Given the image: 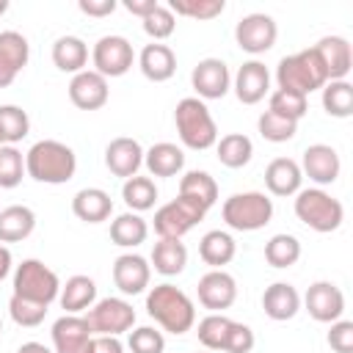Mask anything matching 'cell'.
<instances>
[{"label": "cell", "mask_w": 353, "mask_h": 353, "mask_svg": "<svg viewBox=\"0 0 353 353\" xmlns=\"http://www.w3.org/2000/svg\"><path fill=\"white\" fill-rule=\"evenodd\" d=\"M69 99L74 108L80 110H99L108 105L110 99V88H108V80L102 74H97L94 69H83L72 77L69 83Z\"/></svg>", "instance_id": "obj_16"}, {"label": "cell", "mask_w": 353, "mask_h": 353, "mask_svg": "<svg viewBox=\"0 0 353 353\" xmlns=\"http://www.w3.org/2000/svg\"><path fill=\"white\" fill-rule=\"evenodd\" d=\"M105 165L113 176H121V179H130L138 174V168L143 165V149L135 138H113L105 149Z\"/></svg>", "instance_id": "obj_19"}, {"label": "cell", "mask_w": 353, "mask_h": 353, "mask_svg": "<svg viewBox=\"0 0 353 353\" xmlns=\"http://www.w3.org/2000/svg\"><path fill=\"white\" fill-rule=\"evenodd\" d=\"M303 306L312 320L336 323L342 320V312H345V295L334 281H314L303 295Z\"/></svg>", "instance_id": "obj_13"}, {"label": "cell", "mask_w": 353, "mask_h": 353, "mask_svg": "<svg viewBox=\"0 0 353 353\" xmlns=\"http://www.w3.org/2000/svg\"><path fill=\"white\" fill-rule=\"evenodd\" d=\"M270 88V72L262 61H245L234 74V97L243 105H256Z\"/></svg>", "instance_id": "obj_21"}, {"label": "cell", "mask_w": 353, "mask_h": 353, "mask_svg": "<svg viewBox=\"0 0 353 353\" xmlns=\"http://www.w3.org/2000/svg\"><path fill=\"white\" fill-rule=\"evenodd\" d=\"M199 303L210 312H223L237 301V281L226 270H210L199 279Z\"/></svg>", "instance_id": "obj_15"}, {"label": "cell", "mask_w": 353, "mask_h": 353, "mask_svg": "<svg viewBox=\"0 0 353 353\" xmlns=\"http://www.w3.org/2000/svg\"><path fill=\"white\" fill-rule=\"evenodd\" d=\"M0 331H3V323H0Z\"/></svg>", "instance_id": "obj_57"}, {"label": "cell", "mask_w": 353, "mask_h": 353, "mask_svg": "<svg viewBox=\"0 0 353 353\" xmlns=\"http://www.w3.org/2000/svg\"><path fill=\"white\" fill-rule=\"evenodd\" d=\"M201 218H204V210L199 204L176 196L174 201L163 204L154 212V232L160 234V240H182Z\"/></svg>", "instance_id": "obj_9"}, {"label": "cell", "mask_w": 353, "mask_h": 353, "mask_svg": "<svg viewBox=\"0 0 353 353\" xmlns=\"http://www.w3.org/2000/svg\"><path fill=\"white\" fill-rule=\"evenodd\" d=\"M234 254H237V245H234V237L229 232L212 229L199 240V256L212 270H223V265H229L234 259Z\"/></svg>", "instance_id": "obj_29"}, {"label": "cell", "mask_w": 353, "mask_h": 353, "mask_svg": "<svg viewBox=\"0 0 353 353\" xmlns=\"http://www.w3.org/2000/svg\"><path fill=\"white\" fill-rule=\"evenodd\" d=\"M323 108L334 119L353 116V85L347 80H331L323 85Z\"/></svg>", "instance_id": "obj_38"}, {"label": "cell", "mask_w": 353, "mask_h": 353, "mask_svg": "<svg viewBox=\"0 0 353 353\" xmlns=\"http://www.w3.org/2000/svg\"><path fill=\"white\" fill-rule=\"evenodd\" d=\"M146 312L149 317H154V323L168 331V334H185L193 328L196 323V306L188 298V292H182L174 284H157L149 290L146 295Z\"/></svg>", "instance_id": "obj_2"}, {"label": "cell", "mask_w": 353, "mask_h": 353, "mask_svg": "<svg viewBox=\"0 0 353 353\" xmlns=\"http://www.w3.org/2000/svg\"><path fill=\"white\" fill-rule=\"evenodd\" d=\"M74 171H77V157L72 146L61 141L52 138L36 141L25 154V174L44 185H63L74 176Z\"/></svg>", "instance_id": "obj_1"}, {"label": "cell", "mask_w": 353, "mask_h": 353, "mask_svg": "<svg viewBox=\"0 0 353 353\" xmlns=\"http://www.w3.org/2000/svg\"><path fill=\"white\" fill-rule=\"evenodd\" d=\"M226 3L223 0H168V11L174 17H190L199 22L215 19L218 14H223Z\"/></svg>", "instance_id": "obj_40"}, {"label": "cell", "mask_w": 353, "mask_h": 353, "mask_svg": "<svg viewBox=\"0 0 353 353\" xmlns=\"http://www.w3.org/2000/svg\"><path fill=\"white\" fill-rule=\"evenodd\" d=\"M30 132V119L19 105H0V135L3 146L19 143Z\"/></svg>", "instance_id": "obj_39"}, {"label": "cell", "mask_w": 353, "mask_h": 353, "mask_svg": "<svg viewBox=\"0 0 353 353\" xmlns=\"http://www.w3.org/2000/svg\"><path fill=\"white\" fill-rule=\"evenodd\" d=\"M25 174V157L17 146H0V188H17Z\"/></svg>", "instance_id": "obj_45"}, {"label": "cell", "mask_w": 353, "mask_h": 353, "mask_svg": "<svg viewBox=\"0 0 353 353\" xmlns=\"http://www.w3.org/2000/svg\"><path fill=\"white\" fill-rule=\"evenodd\" d=\"M121 199L130 207V212H146L157 201V185L152 176H130L121 185Z\"/></svg>", "instance_id": "obj_34"}, {"label": "cell", "mask_w": 353, "mask_h": 353, "mask_svg": "<svg viewBox=\"0 0 353 353\" xmlns=\"http://www.w3.org/2000/svg\"><path fill=\"white\" fill-rule=\"evenodd\" d=\"M8 11V0H0V14H6Z\"/></svg>", "instance_id": "obj_55"}, {"label": "cell", "mask_w": 353, "mask_h": 353, "mask_svg": "<svg viewBox=\"0 0 353 353\" xmlns=\"http://www.w3.org/2000/svg\"><path fill=\"white\" fill-rule=\"evenodd\" d=\"M58 301L66 309V314H80L83 309H91L97 303V284H94V279H88V276L66 279V284H61Z\"/></svg>", "instance_id": "obj_30"}, {"label": "cell", "mask_w": 353, "mask_h": 353, "mask_svg": "<svg viewBox=\"0 0 353 353\" xmlns=\"http://www.w3.org/2000/svg\"><path fill=\"white\" fill-rule=\"evenodd\" d=\"M306 97L303 94H295V91H284V88H276L270 94V102H268V110L290 119V121H301L306 116Z\"/></svg>", "instance_id": "obj_44"}, {"label": "cell", "mask_w": 353, "mask_h": 353, "mask_svg": "<svg viewBox=\"0 0 353 353\" xmlns=\"http://www.w3.org/2000/svg\"><path fill=\"white\" fill-rule=\"evenodd\" d=\"M303 174L292 157H276L265 168V185L273 196H295L301 190Z\"/></svg>", "instance_id": "obj_25"}, {"label": "cell", "mask_w": 353, "mask_h": 353, "mask_svg": "<svg viewBox=\"0 0 353 353\" xmlns=\"http://www.w3.org/2000/svg\"><path fill=\"white\" fill-rule=\"evenodd\" d=\"M91 61H94V72L108 80L127 74L132 69L135 52L124 36H102L91 50Z\"/></svg>", "instance_id": "obj_10"}, {"label": "cell", "mask_w": 353, "mask_h": 353, "mask_svg": "<svg viewBox=\"0 0 353 353\" xmlns=\"http://www.w3.org/2000/svg\"><path fill=\"white\" fill-rule=\"evenodd\" d=\"M152 265L160 276H176L188 265V248L182 240H157L152 248Z\"/></svg>", "instance_id": "obj_33"}, {"label": "cell", "mask_w": 353, "mask_h": 353, "mask_svg": "<svg viewBox=\"0 0 353 353\" xmlns=\"http://www.w3.org/2000/svg\"><path fill=\"white\" fill-rule=\"evenodd\" d=\"M215 152H218L221 165H226V168H243V165H248V160L254 154V143L243 132H229V135H223L215 143Z\"/></svg>", "instance_id": "obj_36"}, {"label": "cell", "mask_w": 353, "mask_h": 353, "mask_svg": "<svg viewBox=\"0 0 353 353\" xmlns=\"http://www.w3.org/2000/svg\"><path fill=\"white\" fill-rule=\"evenodd\" d=\"M256 345V336L254 331L245 325V323H234L229 325V334H226V345H223V353H251Z\"/></svg>", "instance_id": "obj_48"}, {"label": "cell", "mask_w": 353, "mask_h": 353, "mask_svg": "<svg viewBox=\"0 0 353 353\" xmlns=\"http://www.w3.org/2000/svg\"><path fill=\"white\" fill-rule=\"evenodd\" d=\"M0 146H3V135H0Z\"/></svg>", "instance_id": "obj_56"}, {"label": "cell", "mask_w": 353, "mask_h": 353, "mask_svg": "<svg viewBox=\"0 0 353 353\" xmlns=\"http://www.w3.org/2000/svg\"><path fill=\"white\" fill-rule=\"evenodd\" d=\"M72 212L85 223H102L113 212V199L102 188H83L72 199Z\"/></svg>", "instance_id": "obj_26"}, {"label": "cell", "mask_w": 353, "mask_h": 353, "mask_svg": "<svg viewBox=\"0 0 353 353\" xmlns=\"http://www.w3.org/2000/svg\"><path fill=\"white\" fill-rule=\"evenodd\" d=\"M141 22H143V33L152 36L154 41L168 39V36L174 33V28H176V17H174V14L168 11V6H163V3H157V8H154L152 14H146Z\"/></svg>", "instance_id": "obj_46"}, {"label": "cell", "mask_w": 353, "mask_h": 353, "mask_svg": "<svg viewBox=\"0 0 353 353\" xmlns=\"http://www.w3.org/2000/svg\"><path fill=\"white\" fill-rule=\"evenodd\" d=\"M295 215L303 226H309L320 234H328L342 226L345 207L339 199H334L323 188H301L295 193Z\"/></svg>", "instance_id": "obj_5"}, {"label": "cell", "mask_w": 353, "mask_h": 353, "mask_svg": "<svg viewBox=\"0 0 353 353\" xmlns=\"http://www.w3.org/2000/svg\"><path fill=\"white\" fill-rule=\"evenodd\" d=\"M138 66H141V72H143L146 80H152V83H165V80H171L174 72H176V55H174V50H171L168 44L152 41V44H146V47L141 50Z\"/></svg>", "instance_id": "obj_24"}, {"label": "cell", "mask_w": 353, "mask_h": 353, "mask_svg": "<svg viewBox=\"0 0 353 353\" xmlns=\"http://www.w3.org/2000/svg\"><path fill=\"white\" fill-rule=\"evenodd\" d=\"M221 215L226 221L229 229L234 232H256L262 226L270 223L273 218V201L259 193V190H245V193H232L223 207Z\"/></svg>", "instance_id": "obj_6"}, {"label": "cell", "mask_w": 353, "mask_h": 353, "mask_svg": "<svg viewBox=\"0 0 353 353\" xmlns=\"http://www.w3.org/2000/svg\"><path fill=\"white\" fill-rule=\"evenodd\" d=\"M342 171V160L336 154L334 146L328 143H312L303 149V160H301V174H306L314 185H334L339 179Z\"/></svg>", "instance_id": "obj_14"}, {"label": "cell", "mask_w": 353, "mask_h": 353, "mask_svg": "<svg viewBox=\"0 0 353 353\" xmlns=\"http://www.w3.org/2000/svg\"><path fill=\"white\" fill-rule=\"evenodd\" d=\"M127 347L132 353H163L165 350V336H163V331H157L152 325H141V328L130 331Z\"/></svg>", "instance_id": "obj_47"}, {"label": "cell", "mask_w": 353, "mask_h": 353, "mask_svg": "<svg viewBox=\"0 0 353 353\" xmlns=\"http://www.w3.org/2000/svg\"><path fill=\"white\" fill-rule=\"evenodd\" d=\"M256 130L265 141L270 143H284V141H292L295 132H298V121H290L273 110H265L259 119H256Z\"/></svg>", "instance_id": "obj_41"}, {"label": "cell", "mask_w": 353, "mask_h": 353, "mask_svg": "<svg viewBox=\"0 0 353 353\" xmlns=\"http://www.w3.org/2000/svg\"><path fill=\"white\" fill-rule=\"evenodd\" d=\"M262 309L270 320L276 323H284V320H292L301 309V295L292 284L287 281H273L270 287H265L262 292Z\"/></svg>", "instance_id": "obj_23"}, {"label": "cell", "mask_w": 353, "mask_h": 353, "mask_svg": "<svg viewBox=\"0 0 353 353\" xmlns=\"http://www.w3.org/2000/svg\"><path fill=\"white\" fill-rule=\"evenodd\" d=\"M47 309H50V306L36 303V301H28V298H19V295H11V298H8V314H11V320H14L17 325H22V328H36V325H41L44 317H47Z\"/></svg>", "instance_id": "obj_43"}, {"label": "cell", "mask_w": 353, "mask_h": 353, "mask_svg": "<svg viewBox=\"0 0 353 353\" xmlns=\"http://www.w3.org/2000/svg\"><path fill=\"white\" fill-rule=\"evenodd\" d=\"M301 259V243L295 234H273L268 243H265V262L270 268H292L295 262Z\"/></svg>", "instance_id": "obj_37"}, {"label": "cell", "mask_w": 353, "mask_h": 353, "mask_svg": "<svg viewBox=\"0 0 353 353\" xmlns=\"http://www.w3.org/2000/svg\"><path fill=\"white\" fill-rule=\"evenodd\" d=\"M85 323L94 336H119L135 325V309L124 298H102L88 309Z\"/></svg>", "instance_id": "obj_8"}, {"label": "cell", "mask_w": 353, "mask_h": 353, "mask_svg": "<svg viewBox=\"0 0 353 353\" xmlns=\"http://www.w3.org/2000/svg\"><path fill=\"white\" fill-rule=\"evenodd\" d=\"M190 85L199 94V99H221L232 88L229 66L221 58H201L190 72Z\"/></svg>", "instance_id": "obj_12"}, {"label": "cell", "mask_w": 353, "mask_h": 353, "mask_svg": "<svg viewBox=\"0 0 353 353\" xmlns=\"http://www.w3.org/2000/svg\"><path fill=\"white\" fill-rule=\"evenodd\" d=\"M229 325H232V320H229L226 314H221V312L207 314V317L199 323V331H196V334H199V342H201L207 350H223Z\"/></svg>", "instance_id": "obj_42"}, {"label": "cell", "mask_w": 353, "mask_h": 353, "mask_svg": "<svg viewBox=\"0 0 353 353\" xmlns=\"http://www.w3.org/2000/svg\"><path fill=\"white\" fill-rule=\"evenodd\" d=\"M314 52H317L320 61H323V69H325L328 83L347 77V72H350V66H353V50H350V44H347V39H342V36H323V39L314 44Z\"/></svg>", "instance_id": "obj_22"}, {"label": "cell", "mask_w": 353, "mask_h": 353, "mask_svg": "<svg viewBox=\"0 0 353 353\" xmlns=\"http://www.w3.org/2000/svg\"><path fill=\"white\" fill-rule=\"evenodd\" d=\"M8 273H11V251L0 243V281H3Z\"/></svg>", "instance_id": "obj_53"}, {"label": "cell", "mask_w": 353, "mask_h": 353, "mask_svg": "<svg viewBox=\"0 0 353 353\" xmlns=\"http://www.w3.org/2000/svg\"><path fill=\"white\" fill-rule=\"evenodd\" d=\"M174 124H176V135H179L182 146H188L193 152H204V149L218 143L215 119L199 97H185L176 102Z\"/></svg>", "instance_id": "obj_3"}, {"label": "cell", "mask_w": 353, "mask_h": 353, "mask_svg": "<svg viewBox=\"0 0 353 353\" xmlns=\"http://www.w3.org/2000/svg\"><path fill=\"white\" fill-rule=\"evenodd\" d=\"M36 229V212L25 204H11L0 210V243H19Z\"/></svg>", "instance_id": "obj_27"}, {"label": "cell", "mask_w": 353, "mask_h": 353, "mask_svg": "<svg viewBox=\"0 0 353 353\" xmlns=\"http://www.w3.org/2000/svg\"><path fill=\"white\" fill-rule=\"evenodd\" d=\"M88 353H124V345L119 336H91Z\"/></svg>", "instance_id": "obj_51"}, {"label": "cell", "mask_w": 353, "mask_h": 353, "mask_svg": "<svg viewBox=\"0 0 353 353\" xmlns=\"http://www.w3.org/2000/svg\"><path fill=\"white\" fill-rule=\"evenodd\" d=\"M124 8L130 11V14H135V17H146V14H152L154 8H157V0H124Z\"/></svg>", "instance_id": "obj_52"}, {"label": "cell", "mask_w": 353, "mask_h": 353, "mask_svg": "<svg viewBox=\"0 0 353 353\" xmlns=\"http://www.w3.org/2000/svg\"><path fill=\"white\" fill-rule=\"evenodd\" d=\"M276 83L284 91H295V94H312L317 88H323L328 83L325 69L320 55L314 52V47H306L295 55H287L279 61L276 66Z\"/></svg>", "instance_id": "obj_4"}, {"label": "cell", "mask_w": 353, "mask_h": 353, "mask_svg": "<svg viewBox=\"0 0 353 353\" xmlns=\"http://www.w3.org/2000/svg\"><path fill=\"white\" fill-rule=\"evenodd\" d=\"M52 63L61 72H83L88 63V44L80 36H61L52 44Z\"/></svg>", "instance_id": "obj_32"}, {"label": "cell", "mask_w": 353, "mask_h": 353, "mask_svg": "<svg viewBox=\"0 0 353 353\" xmlns=\"http://www.w3.org/2000/svg\"><path fill=\"white\" fill-rule=\"evenodd\" d=\"M17 353H52V350L47 345H41V342H25V345H19Z\"/></svg>", "instance_id": "obj_54"}, {"label": "cell", "mask_w": 353, "mask_h": 353, "mask_svg": "<svg viewBox=\"0 0 353 353\" xmlns=\"http://www.w3.org/2000/svg\"><path fill=\"white\" fill-rule=\"evenodd\" d=\"M77 8L88 17H108L116 11V0H80Z\"/></svg>", "instance_id": "obj_50"}, {"label": "cell", "mask_w": 353, "mask_h": 353, "mask_svg": "<svg viewBox=\"0 0 353 353\" xmlns=\"http://www.w3.org/2000/svg\"><path fill=\"white\" fill-rule=\"evenodd\" d=\"M30 58V44L22 33L17 30H3L0 33V88H8L17 74L28 66Z\"/></svg>", "instance_id": "obj_18"}, {"label": "cell", "mask_w": 353, "mask_h": 353, "mask_svg": "<svg viewBox=\"0 0 353 353\" xmlns=\"http://www.w3.org/2000/svg\"><path fill=\"white\" fill-rule=\"evenodd\" d=\"M279 39V28H276V19L268 17V14H245L237 28H234V41L240 50L251 52V55H262L268 52Z\"/></svg>", "instance_id": "obj_11"}, {"label": "cell", "mask_w": 353, "mask_h": 353, "mask_svg": "<svg viewBox=\"0 0 353 353\" xmlns=\"http://www.w3.org/2000/svg\"><path fill=\"white\" fill-rule=\"evenodd\" d=\"M143 165L149 168L152 176H176L185 165V152L176 143L160 141L149 152H143Z\"/></svg>", "instance_id": "obj_28"}, {"label": "cell", "mask_w": 353, "mask_h": 353, "mask_svg": "<svg viewBox=\"0 0 353 353\" xmlns=\"http://www.w3.org/2000/svg\"><path fill=\"white\" fill-rule=\"evenodd\" d=\"M328 345H331L334 353H353V323H350V320H336V323H331Z\"/></svg>", "instance_id": "obj_49"}, {"label": "cell", "mask_w": 353, "mask_h": 353, "mask_svg": "<svg viewBox=\"0 0 353 353\" xmlns=\"http://www.w3.org/2000/svg\"><path fill=\"white\" fill-rule=\"evenodd\" d=\"M152 279V265L141 254H121L113 262V284L124 295H138L149 287Z\"/></svg>", "instance_id": "obj_20"}, {"label": "cell", "mask_w": 353, "mask_h": 353, "mask_svg": "<svg viewBox=\"0 0 353 353\" xmlns=\"http://www.w3.org/2000/svg\"><path fill=\"white\" fill-rule=\"evenodd\" d=\"M61 292V279L41 259H22L14 270V295L50 306Z\"/></svg>", "instance_id": "obj_7"}, {"label": "cell", "mask_w": 353, "mask_h": 353, "mask_svg": "<svg viewBox=\"0 0 353 353\" xmlns=\"http://www.w3.org/2000/svg\"><path fill=\"white\" fill-rule=\"evenodd\" d=\"M91 328L80 314H63L52 323V353H88Z\"/></svg>", "instance_id": "obj_17"}, {"label": "cell", "mask_w": 353, "mask_h": 353, "mask_svg": "<svg viewBox=\"0 0 353 353\" xmlns=\"http://www.w3.org/2000/svg\"><path fill=\"white\" fill-rule=\"evenodd\" d=\"M179 196L199 204L204 212L218 201V182L207 174V171H188L182 179H179Z\"/></svg>", "instance_id": "obj_31"}, {"label": "cell", "mask_w": 353, "mask_h": 353, "mask_svg": "<svg viewBox=\"0 0 353 353\" xmlns=\"http://www.w3.org/2000/svg\"><path fill=\"white\" fill-rule=\"evenodd\" d=\"M149 226L138 212H121L119 218H113L110 223V240L121 248H135L146 240Z\"/></svg>", "instance_id": "obj_35"}]
</instances>
